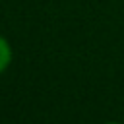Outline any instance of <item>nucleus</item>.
<instances>
[{
  "mask_svg": "<svg viewBox=\"0 0 124 124\" xmlns=\"http://www.w3.org/2000/svg\"><path fill=\"white\" fill-rule=\"evenodd\" d=\"M10 62H12V46L4 37H0V72H4L10 66Z\"/></svg>",
  "mask_w": 124,
  "mask_h": 124,
  "instance_id": "f257e3e1",
  "label": "nucleus"
},
{
  "mask_svg": "<svg viewBox=\"0 0 124 124\" xmlns=\"http://www.w3.org/2000/svg\"><path fill=\"white\" fill-rule=\"evenodd\" d=\"M107 124H118V122H107Z\"/></svg>",
  "mask_w": 124,
  "mask_h": 124,
  "instance_id": "f03ea898",
  "label": "nucleus"
}]
</instances>
